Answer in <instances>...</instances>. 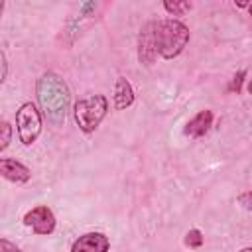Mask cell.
<instances>
[{
    "label": "cell",
    "mask_w": 252,
    "mask_h": 252,
    "mask_svg": "<svg viewBox=\"0 0 252 252\" xmlns=\"http://www.w3.org/2000/svg\"><path fill=\"white\" fill-rule=\"evenodd\" d=\"M37 100H39L41 112L49 124L61 126L65 122L71 94H69L65 81L59 75L47 71L37 79Z\"/></svg>",
    "instance_id": "obj_1"
},
{
    "label": "cell",
    "mask_w": 252,
    "mask_h": 252,
    "mask_svg": "<svg viewBox=\"0 0 252 252\" xmlns=\"http://www.w3.org/2000/svg\"><path fill=\"white\" fill-rule=\"evenodd\" d=\"M189 43V28L179 20H161L156 24V45L158 55L163 59L177 57Z\"/></svg>",
    "instance_id": "obj_2"
},
{
    "label": "cell",
    "mask_w": 252,
    "mask_h": 252,
    "mask_svg": "<svg viewBox=\"0 0 252 252\" xmlns=\"http://www.w3.org/2000/svg\"><path fill=\"white\" fill-rule=\"evenodd\" d=\"M106 110H108V100L104 94H93V96L81 98L75 104V122L83 132L91 134L102 122V118L106 116Z\"/></svg>",
    "instance_id": "obj_3"
},
{
    "label": "cell",
    "mask_w": 252,
    "mask_h": 252,
    "mask_svg": "<svg viewBox=\"0 0 252 252\" xmlns=\"http://www.w3.org/2000/svg\"><path fill=\"white\" fill-rule=\"evenodd\" d=\"M18 136L24 146H32L41 132V112L33 102H24L16 112Z\"/></svg>",
    "instance_id": "obj_4"
},
{
    "label": "cell",
    "mask_w": 252,
    "mask_h": 252,
    "mask_svg": "<svg viewBox=\"0 0 252 252\" xmlns=\"http://www.w3.org/2000/svg\"><path fill=\"white\" fill-rule=\"evenodd\" d=\"M55 222L57 220H55L53 211L49 207H45V205L33 207L32 211H28L24 215V224L30 226L35 234H43V236L51 234L55 230Z\"/></svg>",
    "instance_id": "obj_5"
},
{
    "label": "cell",
    "mask_w": 252,
    "mask_h": 252,
    "mask_svg": "<svg viewBox=\"0 0 252 252\" xmlns=\"http://www.w3.org/2000/svg\"><path fill=\"white\" fill-rule=\"evenodd\" d=\"M156 24L158 22H148L138 37V59L144 65H154L158 57V45H156Z\"/></svg>",
    "instance_id": "obj_6"
},
{
    "label": "cell",
    "mask_w": 252,
    "mask_h": 252,
    "mask_svg": "<svg viewBox=\"0 0 252 252\" xmlns=\"http://www.w3.org/2000/svg\"><path fill=\"white\" fill-rule=\"evenodd\" d=\"M108 248L110 240L102 232H87L73 242L71 252H108Z\"/></svg>",
    "instance_id": "obj_7"
},
{
    "label": "cell",
    "mask_w": 252,
    "mask_h": 252,
    "mask_svg": "<svg viewBox=\"0 0 252 252\" xmlns=\"http://www.w3.org/2000/svg\"><path fill=\"white\" fill-rule=\"evenodd\" d=\"M0 173L12 183H26L32 177V171L24 163H20L12 158H2L0 159Z\"/></svg>",
    "instance_id": "obj_8"
},
{
    "label": "cell",
    "mask_w": 252,
    "mask_h": 252,
    "mask_svg": "<svg viewBox=\"0 0 252 252\" xmlns=\"http://www.w3.org/2000/svg\"><path fill=\"white\" fill-rule=\"evenodd\" d=\"M211 124H213V112H211V110H201L199 114H195V116L187 122L185 134L191 136V138H201V136H205V134L209 132Z\"/></svg>",
    "instance_id": "obj_9"
},
{
    "label": "cell",
    "mask_w": 252,
    "mask_h": 252,
    "mask_svg": "<svg viewBox=\"0 0 252 252\" xmlns=\"http://www.w3.org/2000/svg\"><path fill=\"white\" fill-rule=\"evenodd\" d=\"M134 102V89L126 77H118L114 85V108L124 110Z\"/></svg>",
    "instance_id": "obj_10"
},
{
    "label": "cell",
    "mask_w": 252,
    "mask_h": 252,
    "mask_svg": "<svg viewBox=\"0 0 252 252\" xmlns=\"http://www.w3.org/2000/svg\"><path fill=\"white\" fill-rule=\"evenodd\" d=\"M163 8L171 16H183L185 12L191 10V2H163Z\"/></svg>",
    "instance_id": "obj_11"
},
{
    "label": "cell",
    "mask_w": 252,
    "mask_h": 252,
    "mask_svg": "<svg viewBox=\"0 0 252 252\" xmlns=\"http://www.w3.org/2000/svg\"><path fill=\"white\" fill-rule=\"evenodd\" d=\"M185 246L189 248H201L203 246V232L199 228H191L187 234H185Z\"/></svg>",
    "instance_id": "obj_12"
},
{
    "label": "cell",
    "mask_w": 252,
    "mask_h": 252,
    "mask_svg": "<svg viewBox=\"0 0 252 252\" xmlns=\"http://www.w3.org/2000/svg\"><path fill=\"white\" fill-rule=\"evenodd\" d=\"M0 130H2V140H0V150H6L8 148V144H10V138H12V126L4 120L2 122V126H0Z\"/></svg>",
    "instance_id": "obj_13"
},
{
    "label": "cell",
    "mask_w": 252,
    "mask_h": 252,
    "mask_svg": "<svg viewBox=\"0 0 252 252\" xmlns=\"http://www.w3.org/2000/svg\"><path fill=\"white\" fill-rule=\"evenodd\" d=\"M244 77H246V71H238L236 75H234V79H232V83H230V91H240V87H242V81H244Z\"/></svg>",
    "instance_id": "obj_14"
},
{
    "label": "cell",
    "mask_w": 252,
    "mask_h": 252,
    "mask_svg": "<svg viewBox=\"0 0 252 252\" xmlns=\"http://www.w3.org/2000/svg\"><path fill=\"white\" fill-rule=\"evenodd\" d=\"M0 252H22L16 244H12L8 238H2L0 240Z\"/></svg>",
    "instance_id": "obj_15"
},
{
    "label": "cell",
    "mask_w": 252,
    "mask_h": 252,
    "mask_svg": "<svg viewBox=\"0 0 252 252\" xmlns=\"http://www.w3.org/2000/svg\"><path fill=\"white\" fill-rule=\"evenodd\" d=\"M238 203H240L244 209H252V191H244V193L238 197Z\"/></svg>",
    "instance_id": "obj_16"
},
{
    "label": "cell",
    "mask_w": 252,
    "mask_h": 252,
    "mask_svg": "<svg viewBox=\"0 0 252 252\" xmlns=\"http://www.w3.org/2000/svg\"><path fill=\"white\" fill-rule=\"evenodd\" d=\"M0 63H2V83L6 81V75H8V61H6V53L4 51H0Z\"/></svg>",
    "instance_id": "obj_17"
},
{
    "label": "cell",
    "mask_w": 252,
    "mask_h": 252,
    "mask_svg": "<svg viewBox=\"0 0 252 252\" xmlns=\"http://www.w3.org/2000/svg\"><path fill=\"white\" fill-rule=\"evenodd\" d=\"M238 252H252V246H246V248H242V250H238Z\"/></svg>",
    "instance_id": "obj_18"
},
{
    "label": "cell",
    "mask_w": 252,
    "mask_h": 252,
    "mask_svg": "<svg viewBox=\"0 0 252 252\" xmlns=\"http://www.w3.org/2000/svg\"><path fill=\"white\" fill-rule=\"evenodd\" d=\"M248 91H250V94H252V81L248 83Z\"/></svg>",
    "instance_id": "obj_19"
},
{
    "label": "cell",
    "mask_w": 252,
    "mask_h": 252,
    "mask_svg": "<svg viewBox=\"0 0 252 252\" xmlns=\"http://www.w3.org/2000/svg\"><path fill=\"white\" fill-rule=\"evenodd\" d=\"M250 16H252V4H250Z\"/></svg>",
    "instance_id": "obj_20"
}]
</instances>
